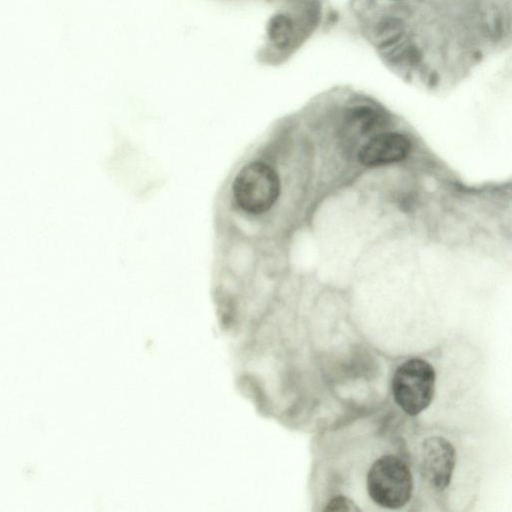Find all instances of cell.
<instances>
[{
  "label": "cell",
  "mask_w": 512,
  "mask_h": 512,
  "mask_svg": "<svg viewBox=\"0 0 512 512\" xmlns=\"http://www.w3.org/2000/svg\"><path fill=\"white\" fill-rule=\"evenodd\" d=\"M381 121V116L367 106H360L354 108L350 115L348 123L353 129H356L360 135H366L373 130Z\"/></svg>",
  "instance_id": "obj_7"
},
{
  "label": "cell",
  "mask_w": 512,
  "mask_h": 512,
  "mask_svg": "<svg viewBox=\"0 0 512 512\" xmlns=\"http://www.w3.org/2000/svg\"><path fill=\"white\" fill-rule=\"evenodd\" d=\"M227 272L238 281L250 279L257 267L258 256L253 245L244 240L233 243L226 252Z\"/></svg>",
  "instance_id": "obj_6"
},
{
  "label": "cell",
  "mask_w": 512,
  "mask_h": 512,
  "mask_svg": "<svg viewBox=\"0 0 512 512\" xmlns=\"http://www.w3.org/2000/svg\"><path fill=\"white\" fill-rule=\"evenodd\" d=\"M436 372L422 358H410L394 371L391 392L398 407L409 416L427 409L435 394Z\"/></svg>",
  "instance_id": "obj_3"
},
{
  "label": "cell",
  "mask_w": 512,
  "mask_h": 512,
  "mask_svg": "<svg viewBox=\"0 0 512 512\" xmlns=\"http://www.w3.org/2000/svg\"><path fill=\"white\" fill-rule=\"evenodd\" d=\"M366 491L377 506L397 510L411 500L414 479L408 464L388 453L373 461L366 474Z\"/></svg>",
  "instance_id": "obj_2"
},
{
  "label": "cell",
  "mask_w": 512,
  "mask_h": 512,
  "mask_svg": "<svg viewBox=\"0 0 512 512\" xmlns=\"http://www.w3.org/2000/svg\"><path fill=\"white\" fill-rule=\"evenodd\" d=\"M419 467L422 478L436 492L445 491L452 480L456 450L443 436L426 438L420 448Z\"/></svg>",
  "instance_id": "obj_4"
},
{
  "label": "cell",
  "mask_w": 512,
  "mask_h": 512,
  "mask_svg": "<svg viewBox=\"0 0 512 512\" xmlns=\"http://www.w3.org/2000/svg\"><path fill=\"white\" fill-rule=\"evenodd\" d=\"M360 509L348 497L344 495H337L332 497L326 503L323 511H359Z\"/></svg>",
  "instance_id": "obj_8"
},
{
  "label": "cell",
  "mask_w": 512,
  "mask_h": 512,
  "mask_svg": "<svg viewBox=\"0 0 512 512\" xmlns=\"http://www.w3.org/2000/svg\"><path fill=\"white\" fill-rule=\"evenodd\" d=\"M281 177L264 157H255L241 165L229 185V201L245 220H264L278 203Z\"/></svg>",
  "instance_id": "obj_1"
},
{
  "label": "cell",
  "mask_w": 512,
  "mask_h": 512,
  "mask_svg": "<svg viewBox=\"0 0 512 512\" xmlns=\"http://www.w3.org/2000/svg\"><path fill=\"white\" fill-rule=\"evenodd\" d=\"M411 150L410 141L395 132L380 133L365 142L358 153L359 161L366 166H382L400 162Z\"/></svg>",
  "instance_id": "obj_5"
}]
</instances>
